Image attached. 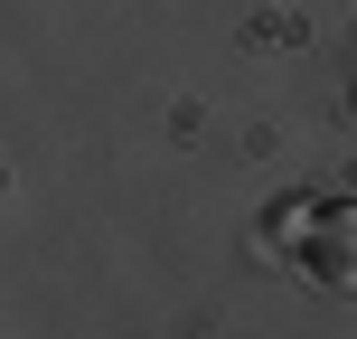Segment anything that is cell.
<instances>
[{
    "label": "cell",
    "instance_id": "cell-1",
    "mask_svg": "<svg viewBox=\"0 0 357 339\" xmlns=\"http://www.w3.org/2000/svg\"><path fill=\"white\" fill-rule=\"evenodd\" d=\"M282 254L301 264V283L357 292V208L348 198H301V217L282 226Z\"/></svg>",
    "mask_w": 357,
    "mask_h": 339
},
{
    "label": "cell",
    "instance_id": "cell-2",
    "mask_svg": "<svg viewBox=\"0 0 357 339\" xmlns=\"http://www.w3.org/2000/svg\"><path fill=\"white\" fill-rule=\"evenodd\" d=\"M348 104H357V85H348Z\"/></svg>",
    "mask_w": 357,
    "mask_h": 339
}]
</instances>
